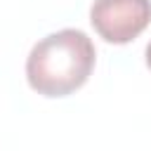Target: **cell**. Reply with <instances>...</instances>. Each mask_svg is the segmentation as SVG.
Here are the masks:
<instances>
[{"mask_svg":"<svg viewBox=\"0 0 151 151\" xmlns=\"http://www.w3.org/2000/svg\"><path fill=\"white\" fill-rule=\"evenodd\" d=\"M146 66L151 68V42L146 45Z\"/></svg>","mask_w":151,"mask_h":151,"instance_id":"3","label":"cell"},{"mask_svg":"<svg viewBox=\"0 0 151 151\" xmlns=\"http://www.w3.org/2000/svg\"><path fill=\"white\" fill-rule=\"evenodd\" d=\"M90 24L111 45L132 42L151 24V0H94Z\"/></svg>","mask_w":151,"mask_h":151,"instance_id":"2","label":"cell"},{"mask_svg":"<svg viewBox=\"0 0 151 151\" xmlns=\"http://www.w3.org/2000/svg\"><path fill=\"white\" fill-rule=\"evenodd\" d=\"M97 59L94 42L78 28H61L33 45L26 59L31 90L42 97H68L92 76Z\"/></svg>","mask_w":151,"mask_h":151,"instance_id":"1","label":"cell"}]
</instances>
